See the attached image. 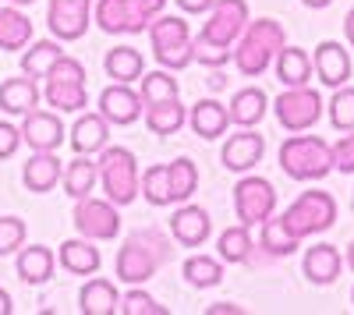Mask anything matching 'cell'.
Returning a JSON list of instances; mask_svg holds the SVG:
<instances>
[{"label":"cell","mask_w":354,"mask_h":315,"mask_svg":"<svg viewBox=\"0 0 354 315\" xmlns=\"http://www.w3.org/2000/svg\"><path fill=\"white\" fill-rule=\"evenodd\" d=\"M174 259V238L170 231H160V227H138L131 231L121 248H117L113 259V273L128 287H138V283H149L167 262Z\"/></svg>","instance_id":"6da1fadb"},{"label":"cell","mask_w":354,"mask_h":315,"mask_svg":"<svg viewBox=\"0 0 354 315\" xmlns=\"http://www.w3.org/2000/svg\"><path fill=\"white\" fill-rule=\"evenodd\" d=\"M277 160L290 181H305V184H315L322 178H330V170H337L333 146L322 135H305V131H290L280 142Z\"/></svg>","instance_id":"7a4b0ae2"},{"label":"cell","mask_w":354,"mask_h":315,"mask_svg":"<svg viewBox=\"0 0 354 315\" xmlns=\"http://www.w3.org/2000/svg\"><path fill=\"white\" fill-rule=\"evenodd\" d=\"M283 43H287V32H283V25L277 18H252L245 25V32L238 36V43H234L230 64L245 78H259V75H266L273 68Z\"/></svg>","instance_id":"3957f363"},{"label":"cell","mask_w":354,"mask_h":315,"mask_svg":"<svg viewBox=\"0 0 354 315\" xmlns=\"http://www.w3.org/2000/svg\"><path fill=\"white\" fill-rule=\"evenodd\" d=\"M100 184L103 195L110 198L113 206H131L135 198L142 195V174H138V156L124 146H103L100 149Z\"/></svg>","instance_id":"277c9868"},{"label":"cell","mask_w":354,"mask_h":315,"mask_svg":"<svg viewBox=\"0 0 354 315\" xmlns=\"http://www.w3.org/2000/svg\"><path fill=\"white\" fill-rule=\"evenodd\" d=\"M149 43H153V57L156 64L167 71H185L188 64H195V36L181 15H160L149 25Z\"/></svg>","instance_id":"5b68a950"},{"label":"cell","mask_w":354,"mask_h":315,"mask_svg":"<svg viewBox=\"0 0 354 315\" xmlns=\"http://www.w3.org/2000/svg\"><path fill=\"white\" fill-rule=\"evenodd\" d=\"M337 216H340V206H337L333 191H326V188H308V191H301V195L283 209L287 227H290V231L298 234L301 241L326 234L330 227L337 223Z\"/></svg>","instance_id":"8992f818"},{"label":"cell","mask_w":354,"mask_h":315,"mask_svg":"<svg viewBox=\"0 0 354 315\" xmlns=\"http://www.w3.org/2000/svg\"><path fill=\"white\" fill-rule=\"evenodd\" d=\"M322 113H326V99L312 85H290L273 99V117L283 131H312Z\"/></svg>","instance_id":"52a82bcc"},{"label":"cell","mask_w":354,"mask_h":315,"mask_svg":"<svg viewBox=\"0 0 354 315\" xmlns=\"http://www.w3.org/2000/svg\"><path fill=\"white\" fill-rule=\"evenodd\" d=\"M75 231L88 241H113V238H121V206H113L110 198H96V195H85L75 202Z\"/></svg>","instance_id":"ba28073f"},{"label":"cell","mask_w":354,"mask_h":315,"mask_svg":"<svg viewBox=\"0 0 354 315\" xmlns=\"http://www.w3.org/2000/svg\"><path fill=\"white\" fill-rule=\"evenodd\" d=\"M277 213V188L273 181H266L259 174H238V184H234V216L245 227H259L266 216Z\"/></svg>","instance_id":"9c48e42d"},{"label":"cell","mask_w":354,"mask_h":315,"mask_svg":"<svg viewBox=\"0 0 354 315\" xmlns=\"http://www.w3.org/2000/svg\"><path fill=\"white\" fill-rule=\"evenodd\" d=\"M252 21V11H248V0H216L209 8V18H205L198 39H209L216 46H230L238 43V36L245 32V25Z\"/></svg>","instance_id":"30bf717a"},{"label":"cell","mask_w":354,"mask_h":315,"mask_svg":"<svg viewBox=\"0 0 354 315\" xmlns=\"http://www.w3.org/2000/svg\"><path fill=\"white\" fill-rule=\"evenodd\" d=\"M93 25V0H50L46 4V28L53 39L78 43Z\"/></svg>","instance_id":"8fae6325"},{"label":"cell","mask_w":354,"mask_h":315,"mask_svg":"<svg viewBox=\"0 0 354 315\" xmlns=\"http://www.w3.org/2000/svg\"><path fill=\"white\" fill-rule=\"evenodd\" d=\"M64 121H61V113L57 110H28L25 117H21V142L32 153H57L64 146Z\"/></svg>","instance_id":"7c38bea8"},{"label":"cell","mask_w":354,"mask_h":315,"mask_svg":"<svg viewBox=\"0 0 354 315\" xmlns=\"http://www.w3.org/2000/svg\"><path fill=\"white\" fill-rule=\"evenodd\" d=\"M100 113L110 121V128H131L142 121L145 113V99L138 89H131V85L124 82H110L106 89L100 93Z\"/></svg>","instance_id":"4fadbf2b"},{"label":"cell","mask_w":354,"mask_h":315,"mask_svg":"<svg viewBox=\"0 0 354 315\" xmlns=\"http://www.w3.org/2000/svg\"><path fill=\"white\" fill-rule=\"evenodd\" d=\"M262 156H266V138L255 128H238L223 138V149H220V163L230 174H248L262 163Z\"/></svg>","instance_id":"5bb4252c"},{"label":"cell","mask_w":354,"mask_h":315,"mask_svg":"<svg viewBox=\"0 0 354 315\" xmlns=\"http://www.w3.org/2000/svg\"><path fill=\"white\" fill-rule=\"evenodd\" d=\"M170 238L174 245H181V248H202L205 241L213 238V220L209 213H205L202 206L195 202H177V209L170 213Z\"/></svg>","instance_id":"9a60e30c"},{"label":"cell","mask_w":354,"mask_h":315,"mask_svg":"<svg viewBox=\"0 0 354 315\" xmlns=\"http://www.w3.org/2000/svg\"><path fill=\"white\" fill-rule=\"evenodd\" d=\"M312 68H315V78L322 89H340L351 78V46L337 43V39H322L312 53Z\"/></svg>","instance_id":"2e32d148"},{"label":"cell","mask_w":354,"mask_h":315,"mask_svg":"<svg viewBox=\"0 0 354 315\" xmlns=\"http://www.w3.org/2000/svg\"><path fill=\"white\" fill-rule=\"evenodd\" d=\"M301 273H305L308 283H315V287H333V283L340 280V273H344L340 248H333L330 241H315L301 255Z\"/></svg>","instance_id":"e0dca14e"},{"label":"cell","mask_w":354,"mask_h":315,"mask_svg":"<svg viewBox=\"0 0 354 315\" xmlns=\"http://www.w3.org/2000/svg\"><path fill=\"white\" fill-rule=\"evenodd\" d=\"M188 124H192V131H195L198 138H205V142H216V138H223V135L234 128V124H230L227 103H220L216 96H205V99L192 103Z\"/></svg>","instance_id":"ac0fdd59"},{"label":"cell","mask_w":354,"mask_h":315,"mask_svg":"<svg viewBox=\"0 0 354 315\" xmlns=\"http://www.w3.org/2000/svg\"><path fill=\"white\" fill-rule=\"evenodd\" d=\"M43 103V89H39V78H28V75H15L0 82V110L8 117H25L28 110H36Z\"/></svg>","instance_id":"d6986e66"},{"label":"cell","mask_w":354,"mask_h":315,"mask_svg":"<svg viewBox=\"0 0 354 315\" xmlns=\"http://www.w3.org/2000/svg\"><path fill=\"white\" fill-rule=\"evenodd\" d=\"M93 25L106 36H138L145 28L131 15L128 0H93Z\"/></svg>","instance_id":"ffe728a7"},{"label":"cell","mask_w":354,"mask_h":315,"mask_svg":"<svg viewBox=\"0 0 354 315\" xmlns=\"http://www.w3.org/2000/svg\"><path fill=\"white\" fill-rule=\"evenodd\" d=\"M68 142L75 153H85V156H96L103 146H110V121L103 117V113H78L71 131H68Z\"/></svg>","instance_id":"44dd1931"},{"label":"cell","mask_w":354,"mask_h":315,"mask_svg":"<svg viewBox=\"0 0 354 315\" xmlns=\"http://www.w3.org/2000/svg\"><path fill=\"white\" fill-rule=\"evenodd\" d=\"M61 174H64V163L57 160V153H32L21 166V184L32 195H46L61 184Z\"/></svg>","instance_id":"7402d4cb"},{"label":"cell","mask_w":354,"mask_h":315,"mask_svg":"<svg viewBox=\"0 0 354 315\" xmlns=\"http://www.w3.org/2000/svg\"><path fill=\"white\" fill-rule=\"evenodd\" d=\"M227 110H230L234 128H259L266 121V113H270V96L259 85H245V89H238L230 96Z\"/></svg>","instance_id":"603a6c76"},{"label":"cell","mask_w":354,"mask_h":315,"mask_svg":"<svg viewBox=\"0 0 354 315\" xmlns=\"http://www.w3.org/2000/svg\"><path fill=\"white\" fill-rule=\"evenodd\" d=\"M15 269H18L21 283H28V287H43V283L53 280L57 255H53V248H46V245H21Z\"/></svg>","instance_id":"cb8c5ba5"},{"label":"cell","mask_w":354,"mask_h":315,"mask_svg":"<svg viewBox=\"0 0 354 315\" xmlns=\"http://www.w3.org/2000/svg\"><path fill=\"white\" fill-rule=\"evenodd\" d=\"M78 312L82 315H113V312H121V291H117V283L93 273L78 291Z\"/></svg>","instance_id":"d4e9b609"},{"label":"cell","mask_w":354,"mask_h":315,"mask_svg":"<svg viewBox=\"0 0 354 315\" xmlns=\"http://www.w3.org/2000/svg\"><path fill=\"white\" fill-rule=\"evenodd\" d=\"M57 262H61V269L64 273H71V276H93V273H100V266H103V255H100V248H96V241H88V238H68L64 245H61V251H57Z\"/></svg>","instance_id":"484cf974"},{"label":"cell","mask_w":354,"mask_h":315,"mask_svg":"<svg viewBox=\"0 0 354 315\" xmlns=\"http://www.w3.org/2000/svg\"><path fill=\"white\" fill-rule=\"evenodd\" d=\"M259 248L270 255V259H287V255H294L301 248V238L287 227V220H283V213L277 216H266L262 223H259Z\"/></svg>","instance_id":"4316f807"},{"label":"cell","mask_w":354,"mask_h":315,"mask_svg":"<svg viewBox=\"0 0 354 315\" xmlns=\"http://www.w3.org/2000/svg\"><path fill=\"white\" fill-rule=\"evenodd\" d=\"M273 71H277V82L283 89H290V85H312V78H315L312 53L301 46H290V43H283V50L277 53Z\"/></svg>","instance_id":"83f0119b"},{"label":"cell","mask_w":354,"mask_h":315,"mask_svg":"<svg viewBox=\"0 0 354 315\" xmlns=\"http://www.w3.org/2000/svg\"><path fill=\"white\" fill-rule=\"evenodd\" d=\"M61 184H64V195L71 198V202H78V198H85V195H93L96 184H100V166H96V160L85 156V153H75V160L64 163Z\"/></svg>","instance_id":"f1b7e54d"},{"label":"cell","mask_w":354,"mask_h":315,"mask_svg":"<svg viewBox=\"0 0 354 315\" xmlns=\"http://www.w3.org/2000/svg\"><path fill=\"white\" fill-rule=\"evenodd\" d=\"M32 43V18L18 4H0V50L18 53Z\"/></svg>","instance_id":"f546056e"},{"label":"cell","mask_w":354,"mask_h":315,"mask_svg":"<svg viewBox=\"0 0 354 315\" xmlns=\"http://www.w3.org/2000/svg\"><path fill=\"white\" fill-rule=\"evenodd\" d=\"M103 71H106L110 82L131 85V82H138V78L145 75V57H142V50H135V46H128V43H117V46H110L106 57H103Z\"/></svg>","instance_id":"4dcf8cb0"},{"label":"cell","mask_w":354,"mask_h":315,"mask_svg":"<svg viewBox=\"0 0 354 315\" xmlns=\"http://www.w3.org/2000/svg\"><path fill=\"white\" fill-rule=\"evenodd\" d=\"M142 121H145V128H149V135L167 138V135H177L188 124V106L181 103V96H177V99H163V103L145 106Z\"/></svg>","instance_id":"1f68e13d"},{"label":"cell","mask_w":354,"mask_h":315,"mask_svg":"<svg viewBox=\"0 0 354 315\" xmlns=\"http://www.w3.org/2000/svg\"><path fill=\"white\" fill-rule=\"evenodd\" d=\"M43 99L57 113H82L88 106V89H85V82H57V78H46Z\"/></svg>","instance_id":"d6a6232c"},{"label":"cell","mask_w":354,"mask_h":315,"mask_svg":"<svg viewBox=\"0 0 354 315\" xmlns=\"http://www.w3.org/2000/svg\"><path fill=\"white\" fill-rule=\"evenodd\" d=\"M181 276H185L188 287H195V291L220 287V283H223V259H220V255H205V251L188 255L185 266H181Z\"/></svg>","instance_id":"836d02e7"},{"label":"cell","mask_w":354,"mask_h":315,"mask_svg":"<svg viewBox=\"0 0 354 315\" xmlns=\"http://www.w3.org/2000/svg\"><path fill=\"white\" fill-rule=\"evenodd\" d=\"M252 251H255L252 227L234 223V227H227V231H220V238H216V255L223 259V266H241V262H248Z\"/></svg>","instance_id":"e575fe53"},{"label":"cell","mask_w":354,"mask_h":315,"mask_svg":"<svg viewBox=\"0 0 354 315\" xmlns=\"http://www.w3.org/2000/svg\"><path fill=\"white\" fill-rule=\"evenodd\" d=\"M64 57L61 39H32L21 50V75L28 78H46V71Z\"/></svg>","instance_id":"d590c367"},{"label":"cell","mask_w":354,"mask_h":315,"mask_svg":"<svg viewBox=\"0 0 354 315\" xmlns=\"http://www.w3.org/2000/svg\"><path fill=\"white\" fill-rule=\"evenodd\" d=\"M167 181H170V202H192L198 191V163L192 156H177L167 163Z\"/></svg>","instance_id":"8d00e7d4"},{"label":"cell","mask_w":354,"mask_h":315,"mask_svg":"<svg viewBox=\"0 0 354 315\" xmlns=\"http://www.w3.org/2000/svg\"><path fill=\"white\" fill-rule=\"evenodd\" d=\"M138 93H142L145 106H153V103H163V99H177V96H181V82L174 78V71H167V68L156 64V71H145V75L138 78Z\"/></svg>","instance_id":"74e56055"},{"label":"cell","mask_w":354,"mask_h":315,"mask_svg":"<svg viewBox=\"0 0 354 315\" xmlns=\"http://www.w3.org/2000/svg\"><path fill=\"white\" fill-rule=\"evenodd\" d=\"M142 198L149 206H156V209H167V206H174L170 202V181H167V163L160 166H149L142 174Z\"/></svg>","instance_id":"f35d334b"},{"label":"cell","mask_w":354,"mask_h":315,"mask_svg":"<svg viewBox=\"0 0 354 315\" xmlns=\"http://www.w3.org/2000/svg\"><path fill=\"white\" fill-rule=\"evenodd\" d=\"M330 124L333 131H354V85H340L330 96Z\"/></svg>","instance_id":"ab89813d"},{"label":"cell","mask_w":354,"mask_h":315,"mask_svg":"<svg viewBox=\"0 0 354 315\" xmlns=\"http://www.w3.org/2000/svg\"><path fill=\"white\" fill-rule=\"evenodd\" d=\"M121 312L124 315H167V308L149 291H145V283L128 287V294H121Z\"/></svg>","instance_id":"60d3db41"},{"label":"cell","mask_w":354,"mask_h":315,"mask_svg":"<svg viewBox=\"0 0 354 315\" xmlns=\"http://www.w3.org/2000/svg\"><path fill=\"white\" fill-rule=\"evenodd\" d=\"M28 238V227L21 216H0V255H18Z\"/></svg>","instance_id":"b9f144b4"},{"label":"cell","mask_w":354,"mask_h":315,"mask_svg":"<svg viewBox=\"0 0 354 315\" xmlns=\"http://www.w3.org/2000/svg\"><path fill=\"white\" fill-rule=\"evenodd\" d=\"M333 163L340 174L354 178V131H340V138L333 142Z\"/></svg>","instance_id":"7bdbcfd3"},{"label":"cell","mask_w":354,"mask_h":315,"mask_svg":"<svg viewBox=\"0 0 354 315\" xmlns=\"http://www.w3.org/2000/svg\"><path fill=\"white\" fill-rule=\"evenodd\" d=\"M131 4V15L138 18V25L149 32V25H153V18H160L163 15V8H167V0H128Z\"/></svg>","instance_id":"ee69618b"},{"label":"cell","mask_w":354,"mask_h":315,"mask_svg":"<svg viewBox=\"0 0 354 315\" xmlns=\"http://www.w3.org/2000/svg\"><path fill=\"white\" fill-rule=\"evenodd\" d=\"M21 146V128H15L11 121H0V160H11Z\"/></svg>","instance_id":"f6af8a7d"},{"label":"cell","mask_w":354,"mask_h":315,"mask_svg":"<svg viewBox=\"0 0 354 315\" xmlns=\"http://www.w3.org/2000/svg\"><path fill=\"white\" fill-rule=\"evenodd\" d=\"M174 4L185 15H209V8L216 4V0H174Z\"/></svg>","instance_id":"bcb514c9"},{"label":"cell","mask_w":354,"mask_h":315,"mask_svg":"<svg viewBox=\"0 0 354 315\" xmlns=\"http://www.w3.org/2000/svg\"><path fill=\"white\" fill-rule=\"evenodd\" d=\"M205 89L216 93V96L227 89V75H223V68H209V75H205Z\"/></svg>","instance_id":"7dc6e473"},{"label":"cell","mask_w":354,"mask_h":315,"mask_svg":"<svg viewBox=\"0 0 354 315\" xmlns=\"http://www.w3.org/2000/svg\"><path fill=\"white\" fill-rule=\"evenodd\" d=\"M205 315H245V308H238L234 301H220V305H209Z\"/></svg>","instance_id":"c3c4849f"},{"label":"cell","mask_w":354,"mask_h":315,"mask_svg":"<svg viewBox=\"0 0 354 315\" xmlns=\"http://www.w3.org/2000/svg\"><path fill=\"white\" fill-rule=\"evenodd\" d=\"M344 39H347V46L354 50V8L344 15Z\"/></svg>","instance_id":"681fc988"},{"label":"cell","mask_w":354,"mask_h":315,"mask_svg":"<svg viewBox=\"0 0 354 315\" xmlns=\"http://www.w3.org/2000/svg\"><path fill=\"white\" fill-rule=\"evenodd\" d=\"M11 312H15V301H11V294L4 287H0V315H11Z\"/></svg>","instance_id":"f907efd6"},{"label":"cell","mask_w":354,"mask_h":315,"mask_svg":"<svg viewBox=\"0 0 354 315\" xmlns=\"http://www.w3.org/2000/svg\"><path fill=\"white\" fill-rule=\"evenodd\" d=\"M301 4H305V8H312V11H322V8H330L333 0H301Z\"/></svg>","instance_id":"816d5d0a"},{"label":"cell","mask_w":354,"mask_h":315,"mask_svg":"<svg viewBox=\"0 0 354 315\" xmlns=\"http://www.w3.org/2000/svg\"><path fill=\"white\" fill-rule=\"evenodd\" d=\"M344 266H347V269L354 273V241L347 245V255H344Z\"/></svg>","instance_id":"f5cc1de1"},{"label":"cell","mask_w":354,"mask_h":315,"mask_svg":"<svg viewBox=\"0 0 354 315\" xmlns=\"http://www.w3.org/2000/svg\"><path fill=\"white\" fill-rule=\"evenodd\" d=\"M8 4H18V8H28V4H36V0H8Z\"/></svg>","instance_id":"db71d44e"},{"label":"cell","mask_w":354,"mask_h":315,"mask_svg":"<svg viewBox=\"0 0 354 315\" xmlns=\"http://www.w3.org/2000/svg\"><path fill=\"white\" fill-rule=\"evenodd\" d=\"M351 206H354V191H351Z\"/></svg>","instance_id":"11a10c76"},{"label":"cell","mask_w":354,"mask_h":315,"mask_svg":"<svg viewBox=\"0 0 354 315\" xmlns=\"http://www.w3.org/2000/svg\"><path fill=\"white\" fill-rule=\"evenodd\" d=\"M351 305H354V291H351Z\"/></svg>","instance_id":"9f6ffc18"}]
</instances>
